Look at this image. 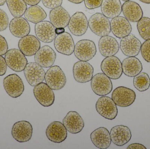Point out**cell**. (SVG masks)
<instances>
[{
	"label": "cell",
	"instance_id": "cell-19",
	"mask_svg": "<svg viewBox=\"0 0 150 149\" xmlns=\"http://www.w3.org/2000/svg\"><path fill=\"white\" fill-rule=\"evenodd\" d=\"M111 31L115 36L122 38L129 36L132 31V26L125 17L118 16L112 18L110 22Z\"/></svg>",
	"mask_w": 150,
	"mask_h": 149
},
{
	"label": "cell",
	"instance_id": "cell-18",
	"mask_svg": "<svg viewBox=\"0 0 150 149\" xmlns=\"http://www.w3.org/2000/svg\"><path fill=\"white\" fill-rule=\"evenodd\" d=\"M48 140L54 143H59L64 141L67 137V130L63 123L54 121L49 124L46 130Z\"/></svg>",
	"mask_w": 150,
	"mask_h": 149
},
{
	"label": "cell",
	"instance_id": "cell-5",
	"mask_svg": "<svg viewBox=\"0 0 150 149\" xmlns=\"http://www.w3.org/2000/svg\"><path fill=\"white\" fill-rule=\"evenodd\" d=\"M97 112L102 117L108 120H113L118 115L117 106L112 99L108 96L100 98L96 103Z\"/></svg>",
	"mask_w": 150,
	"mask_h": 149
},
{
	"label": "cell",
	"instance_id": "cell-22",
	"mask_svg": "<svg viewBox=\"0 0 150 149\" xmlns=\"http://www.w3.org/2000/svg\"><path fill=\"white\" fill-rule=\"evenodd\" d=\"M19 50L27 57L35 55L40 48V43L33 35H27L22 38L18 43Z\"/></svg>",
	"mask_w": 150,
	"mask_h": 149
},
{
	"label": "cell",
	"instance_id": "cell-37",
	"mask_svg": "<svg viewBox=\"0 0 150 149\" xmlns=\"http://www.w3.org/2000/svg\"><path fill=\"white\" fill-rule=\"evenodd\" d=\"M42 3L47 8L52 9L60 6L63 0H41Z\"/></svg>",
	"mask_w": 150,
	"mask_h": 149
},
{
	"label": "cell",
	"instance_id": "cell-16",
	"mask_svg": "<svg viewBox=\"0 0 150 149\" xmlns=\"http://www.w3.org/2000/svg\"><path fill=\"white\" fill-rule=\"evenodd\" d=\"M54 46L57 52L67 56L72 55L74 51V39L71 35L67 32L56 36L54 40Z\"/></svg>",
	"mask_w": 150,
	"mask_h": 149
},
{
	"label": "cell",
	"instance_id": "cell-6",
	"mask_svg": "<svg viewBox=\"0 0 150 149\" xmlns=\"http://www.w3.org/2000/svg\"><path fill=\"white\" fill-rule=\"evenodd\" d=\"M4 58L7 66L17 72L24 71L28 64L24 54L18 49H12L8 50L5 54Z\"/></svg>",
	"mask_w": 150,
	"mask_h": 149
},
{
	"label": "cell",
	"instance_id": "cell-45",
	"mask_svg": "<svg viewBox=\"0 0 150 149\" xmlns=\"http://www.w3.org/2000/svg\"><path fill=\"white\" fill-rule=\"evenodd\" d=\"M142 2L144 3H147V4H150V0H139Z\"/></svg>",
	"mask_w": 150,
	"mask_h": 149
},
{
	"label": "cell",
	"instance_id": "cell-41",
	"mask_svg": "<svg viewBox=\"0 0 150 149\" xmlns=\"http://www.w3.org/2000/svg\"><path fill=\"white\" fill-rule=\"evenodd\" d=\"M128 149H147L145 146L138 143H132L127 148Z\"/></svg>",
	"mask_w": 150,
	"mask_h": 149
},
{
	"label": "cell",
	"instance_id": "cell-20",
	"mask_svg": "<svg viewBox=\"0 0 150 149\" xmlns=\"http://www.w3.org/2000/svg\"><path fill=\"white\" fill-rule=\"evenodd\" d=\"M56 58L54 51L48 45H46L40 48L35 55V62L44 68L52 67Z\"/></svg>",
	"mask_w": 150,
	"mask_h": 149
},
{
	"label": "cell",
	"instance_id": "cell-33",
	"mask_svg": "<svg viewBox=\"0 0 150 149\" xmlns=\"http://www.w3.org/2000/svg\"><path fill=\"white\" fill-rule=\"evenodd\" d=\"M134 87L140 92H145L149 88L150 79L146 73H142L135 76L133 80Z\"/></svg>",
	"mask_w": 150,
	"mask_h": 149
},
{
	"label": "cell",
	"instance_id": "cell-3",
	"mask_svg": "<svg viewBox=\"0 0 150 149\" xmlns=\"http://www.w3.org/2000/svg\"><path fill=\"white\" fill-rule=\"evenodd\" d=\"M101 71L109 78L117 80L122 75V64L115 56L106 57L102 60L100 65Z\"/></svg>",
	"mask_w": 150,
	"mask_h": 149
},
{
	"label": "cell",
	"instance_id": "cell-46",
	"mask_svg": "<svg viewBox=\"0 0 150 149\" xmlns=\"http://www.w3.org/2000/svg\"><path fill=\"white\" fill-rule=\"evenodd\" d=\"M6 0H0V6H2L5 4Z\"/></svg>",
	"mask_w": 150,
	"mask_h": 149
},
{
	"label": "cell",
	"instance_id": "cell-42",
	"mask_svg": "<svg viewBox=\"0 0 150 149\" xmlns=\"http://www.w3.org/2000/svg\"><path fill=\"white\" fill-rule=\"evenodd\" d=\"M23 1L28 5L34 6L38 4L41 0H23Z\"/></svg>",
	"mask_w": 150,
	"mask_h": 149
},
{
	"label": "cell",
	"instance_id": "cell-15",
	"mask_svg": "<svg viewBox=\"0 0 150 149\" xmlns=\"http://www.w3.org/2000/svg\"><path fill=\"white\" fill-rule=\"evenodd\" d=\"M35 32L39 40L45 43H51L56 37L55 28L47 21H43L36 24Z\"/></svg>",
	"mask_w": 150,
	"mask_h": 149
},
{
	"label": "cell",
	"instance_id": "cell-44",
	"mask_svg": "<svg viewBox=\"0 0 150 149\" xmlns=\"http://www.w3.org/2000/svg\"><path fill=\"white\" fill-rule=\"evenodd\" d=\"M68 1H70V2L73 3L79 4V3L83 2L84 0H68Z\"/></svg>",
	"mask_w": 150,
	"mask_h": 149
},
{
	"label": "cell",
	"instance_id": "cell-10",
	"mask_svg": "<svg viewBox=\"0 0 150 149\" xmlns=\"http://www.w3.org/2000/svg\"><path fill=\"white\" fill-rule=\"evenodd\" d=\"M24 73L27 82L33 87L42 83L45 75L43 67L36 62L28 63L24 70Z\"/></svg>",
	"mask_w": 150,
	"mask_h": 149
},
{
	"label": "cell",
	"instance_id": "cell-17",
	"mask_svg": "<svg viewBox=\"0 0 150 149\" xmlns=\"http://www.w3.org/2000/svg\"><path fill=\"white\" fill-rule=\"evenodd\" d=\"M142 45L137 38L133 34H129L121 40L120 47L122 53L126 56L135 57L139 54Z\"/></svg>",
	"mask_w": 150,
	"mask_h": 149
},
{
	"label": "cell",
	"instance_id": "cell-35",
	"mask_svg": "<svg viewBox=\"0 0 150 149\" xmlns=\"http://www.w3.org/2000/svg\"><path fill=\"white\" fill-rule=\"evenodd\" d=\"M141 53L144 59L150 63V39L144 42L141 46Z\"/></svg>",
	"mask_w": 150,
	"mask_h": 149
},
{
	"label": "cell",
	"instance_id": "cell-26",
	"mask_svg": "<svg viewBox=\"0 0 150 149\" xmlns=\"http://www.w3.org/2000/svg\"><path fill=\"white\" fill-rule=\"evenodd\" d=\"M91 139L93 145L99 149L108 148L112 142L110 133L103 127L98 128L92 132Z\"/></svg>",
	"mask_w": 150,
	"mask_h": 149
},
{
	"label": "cell",
	"instance_id": "cell-21",
	"mask_svg": "<svg viewBox=\"0 0 150 149\" xmlns=\"http://www.w3.org/2000/svg\"><path fill=\"white\" fill-rule=\"evenodd\" d=\"M63 124L72 134L80 133L84 127V122L80 115L76 111H70L63 120Z\"/></svg>",
	"mask_w": 150,
	"mask_h": 149
},
{
	"label": "cell",
	"instance_id": "cell-32",
	"mask_svg": "<svg viewBox=\"0 0 150 149\" xmlns=\"http://www.w3.org/2000/svg\"><path fill=\"white\" fill-rule=\"evenodd\" d=\"M7 6L11 15L15 17H21L27 9L23 0H6Z\"/></svg>",
	"mask_w": 150,
	"mask_h": 149
},
{
	"label": "cell",
	"instance_id": "cell-23",
	"mask_svg": "<svg viewBox=\"0 0 150 149\" xmlns=\"http://www.w3.org/2000/svg\"><path fill=\"white\" fill-rule=\"evenodd\" d=\"M111 140L114 144L119 147L124 146L131 140L132 134L128 127L119 125L113 127L110 131Z\"/></svg>",
	"mask_w": 150,
	"mask_h": 149
},
{
	"label": "cell",
	"instance_id": "cell-4",
	"mask_svg": "<svg viewBox=\"0 0 150 149\" xmlns=\"http://www.w3.org/2000/svg\"><path fill=\"white\" fill-rule=\"evenodd\" d=\"M97 52L94 42L88 39H83L78 42L75 45V57L80 61H87L93 58Z\"/></svg>",
	"mask_w": 150,
	"mask_h": 149
},
{
	"label": "cell",
	"instance_id": "cell-2",
	"mask_svg": "<svg viewBox=\"0 0 150 149\" xmlns=\"http://www.w3.org/2000/svg\"><path fill=\"white\" fill-rule=\"evenodd\" d=\"M45 80L47 85L55 91L62 89L67 83L65 73L58 66H52L47 70L45 75Z\"/></svg>",
	"mask_w": 150,
	"mask_h": 149
},
{
	"label": "cell",
	"instance_id": "cell-14",
	"mask_svg": "<svg viewBox=\"0 0 150 149\" xmlns=\"http://www.w3.org/2000/svg\"><path fill=\"white\" fill-rule=\"evenodd\" d=\"M93 67L88 62L79 61L74 64V78L79 83H85L91 81L93 77Z\"/></svg>",
	"mask_w": 150,
	"mask_h": 149
},
{
	"label": "cell",
	"instance_id": "cell-11",
	"mask_svg": "<svg viewBox=\"0 0 150 149\" xmlns=\"http://www.w3.org/2000/svg\"><path fill=\"white\" fill-rule=\"evenodd\" d=\"M33 94L39 103L44 107H49L54 103V93L46 83H41L34 87Z\"/></svg>",
	"mask_w": 150,
	"mask_h": 149
},
{
	"label": "cell",
	"instance_id": "cell-28",
	"mask_svg": "<svg viewBox=\"0 0 150 149\" xmlns=\"http://www.w3.org/2000/svg\"><path fill=\"white\" fill-rule=\"evenodd\" d=\"M9 30L11 34L18 38H23L29 35L30 27L28 21L23 17H15L9 24Z\"/></svg>",
	"mask_w": 150,
	"mask_h": 149
},
{
	"label": "cell",
	"instance_id": "cell-29",
	"mask_svg": "<svg viewBox=\"0 0 150 149\" xmlns=\"http://www.w3.org/2000/svg\"><path fill=\"white\" fill-rule=\"evenodd\" d=\"M122 64L123 73L128 77H134L142 71V64L140 60L135 57L126 58Z\"/></svg>",
	"mask_w": 150,
	"mask_h": 149
},
{
	"label": "cell",
	"instance_id": "cell-8",
	"mask_svg": "<svg viewBox=\"0 0 150 149\" xmlns=\"http://www.w3.org/2000/svg\"><path fill=\"white\" fill-rule=\"evenodd\" d=\"M91 87L95 94L99 96H105L112 92V83L110 78L105 74L98 73L93 77Z\"/></svg>",
	"mask_w": 150,
	"mask_h": 149
},
{
	"label": "cell",
	"instance_id": "cell-7",
	"mask_svg": "<svg viewBox=\"0 0 150 149\" xmlns=\"http://www.w3.org/2000/svg\"><path fill=\"white\" fill-rule=\"evenodd\" d=\"M112 98L118 106L127 107L134 103L136 98L134 91L125 87H119L115 88L112 94Z\"/></svg>",
	"mask_w": 150,
	"mask_h": 149
},
{
	"label": "cell",
	"instance_id": "cell-31",
	"mask_svg": "<svg viewBox=\"0 0 150 149\" xmlns=\"http://www.w3.org/2000/svg\"><path fill=\"white\" fill-rule=\"evenodd\" d=\"M47 16V15L44 9L38 5L29 7L25 13V17L26 20L34 24L44 21Z\"/></svg>",
	"mask_w": 150,
	"mask_h": 149
},
{
	"label": "cell",
	"instance_id": "cell-13",
	"mask_svg": "<svg viewBox=\"0 0 150 149\" xmlns=\"http://www.w3.org/2000/svg\"><path fill=\"white\" fill-rule=\"evenodd\" d=\"M68 28L72 34L80 36L85 34L88 27L87 17L83 12L77 11L70 17Z\"/></svg>",
	"mask_w": 150,
	"mask_h": 149
},
{
	"label": "cell",
	"instance_id": "cell-43",
	"mask_svg": "<svg viewBox=\"0 0 150 149\" xmlns=\"http://www.w3.org/2000/svg\"><path fill=\"white\" fill-rule=\"evenodd\" d=\"M65 32V29L63 28H55V33L58 35L62 34Z\"/></svg>",
	"mask_w": 150,
	"mask_h": 149
},
{
	"label": "cell",
	"instance_id": "cell-24",
	"mask_svg": "<svg viewBox=\"0 0 150 149\" xmlns=\"http://www.w3.org/2000/svg\"><path fill=\"white\" fill-rule=\"evenodd\" d=\"M98 47L100 54L105 57L115 56L120 49L117 40L109 36L101 37L99 41Z\"/></svg>",
	"mask_w": 150,
	"mask_h": 149
},
{
	"label": "cell",
	"instance_id": "cell-1",
	"mask_svg": "<svg viewBox=\"0 0 150 149\" xmlns=\"http://www.w3.org/2000/svg\"><path fill=\"white\" fill-rule=\"evenodd\" d=\"M88 26L98 36H108L111 31L109 19L100 13H96L91 16L88 21Z\"/></svg>",
	"mask_w": 150,
	"mask_h": 149
},
{
	"label": "cell",
	"instance_id": "cell-30",
	"mask_svg": "<svg viewBox=\"0 0 150 149\" xmlns=\"http://www.w3.org/2000/svg\"><path fill=\"white\" fill-rule=\"evenodd\" d=\"M100 7L102 14L108 18L119 16L122 11L120 0H103Z\"/></svg>",
	"mask_w": 150,
	"mask_h": 149
},
{
	"label": "cell",
	"instance_id": "cell-38",
	"mask_svg": "<svg viewBox=\"0 0 150 149\" xmlns=\"http://www.w3.org/2000/svg\"><path fill=\"white\" fill-rule=\"evenodd\" d=\"M85 7L88 9L97 8L101 6L103 0H84Z\"/></svg>",
	"mask_w": 150,
	"mask_h": 149
},
{
	"label": "cell",
	"instance_id": "cell-47",
	"mask_svg": "<svg viewBox=\"0 0 150 149\" xmlns=\"http://www.w3.org/2000/svg\"><path fill=\"white\" fill-rule=\"evenodd\" d=\"M122 1H130V0H122Z\"/></svg>",
	"mask_w": 150,
	"mask_h": 149
},
{
	"label": "cell",
	"instance_id": "cell-34",
	"mask_svg": "<svg viewBox=\"0 0 150 149\" xmlns=\"http://www.w3.org/2000/svg\"><path fill=\"white\" fill-rule=\"evenodd\" d=\"M137 28L141 36L145 40L150 39V18L142 17L137 22Z\"/></svg>",
	"mask_w": 150,
	"mask_h": 149
},
{
	"label": "cell",
	"instance_id": "cell-25",
	"mask_svg": "<svg viewBox=\"0 0 150 149\" xmlns=\"http://www.w3.org/2000/svg\"><path fill=\"white\" fill-rule=\"evenodd\" d=\"M50 22L55 28H66L70 19L69 13L61 6L52 9L49 14Z\"/></svg>",
	"mask_w": 150,
	"mask_h": 149
},
{
	"label": "cell",
	"instance_id": "cell-9",
	"mask_svg": "<svg viewBox=\"0 0 150 149\" xmlns=\"http://www.w3.org/2000/svg\"><path fill=\"white\" fill-rule=\"evenodd\" d=\"M3 85L7 93L12 98H18L24 91L23 80L16 74H10L5 77Z\"/></svg>",
	"mask_w": 150,
	"mask_h": 149
},
{
	"label": "cell",
	"instance_id": "cell-12",
	"mask_svg": "<svg viewBox=\"0 0 150 149\" xmlns=\"http://www.w3.org/2000/svg\"><path fill=\"white\" fill-rule=\"evenodd\" d=\"M33 130L32 126L29 122L21 121L14 124L11 129V135L17 141L26 142L31 139Z\"/></svg>",
	"mask_w": 150,
	"mask_h": 149
},
{
	"label": "cell",
	"instance_id": "cell-39",
	"mask_svg": "<svg viewBox=\"0 0 150 149\" xmlns=\"http://www.w3.org/2000/svg\"><path fill=\"white\" fill-rule=\"evenodd\" d=\"M8 50V45L7 41L4 37L0 35V56L6 54Z\"/></svg>",
	"mask_w": 150,
	"mask_h": 149
},
{
	"label": "cell",
	"instance_id": "cell-40",
	"mask_svg": "<svg viewBox=\"0 0 150 149\" xmlns=\"http://www.w3.org/2000/svg\"><path fill=\"white\" fill-rule=\"evenodd\" d=\"M7 69V65L5 58L0 56V76H3L6 73Z\"/></svg>",
	"mask_w": 150,
	"mask_h": 149
},
{
	"label": "cell",
	"instance_id": "cell-27",
	"mask_svg": "<svg viewBox=\"0 0 150 149\" xmlns=\"http://www.w3.org/2000/svg\"><path fill=\"white\" fill-rule=\"evenodd\" d=\"M122 11L125 18L131 22L140 21L143 16V12L139 4L134 1H126L122 5Z\"/></svg>",
	"mask_w": 150,
	"mask_h": 149
},
{
	"label": "cell",
	"instance_id": "cell-36",
	"mask_svg": "<svg viewBox=\"0 0 150 149\" xmlns=\"http://www.w3.org/2000/svg\"><path fill=\"white\" fill-rule=\"evenodd\" d=\"M9 19L6 12L0 9V31L5 30L8 26Z\"/></svg>",
	"mask_w": 150,
	"mask_h": 149
}]
</instances>
